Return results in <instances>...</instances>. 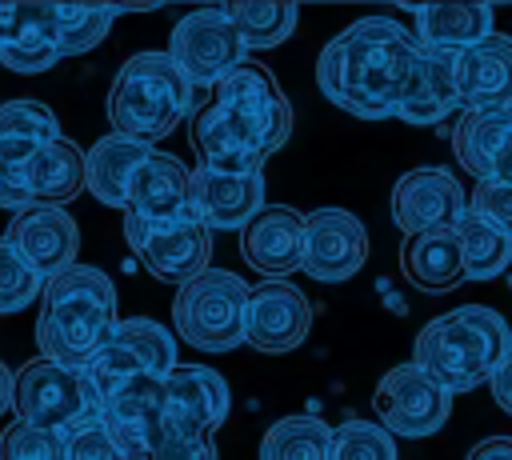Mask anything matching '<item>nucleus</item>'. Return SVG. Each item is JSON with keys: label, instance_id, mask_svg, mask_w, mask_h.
<instances>
[{"label": "nucleus", "instance_id": "obj_1", "mask_svg": "<svg viewBox=\"0 0 512 460\" xmlns=\"http://www.w3.org/2000/svg\"><path fill=\"white\" fill-rule=\"evenodd\" d=\"M416 56L420 44L404 24L388 16H364L320 48L316 84L336 108L360 120H384L396 116Z\"/></svg>", "mask_w": 512, "mask_h": 460}, {"label": "nucleus", "instance_id": "obj_2", "mask_svg": "<svg viewBox=\"0 0 512 460\" xmlns=\"http://www.w3.org/2000/svg\"><path fill=\"white\" fill-rule=\"evenodd\" d=\"M116 328V288L92 264H72L60 276L44 280L36 348L44 360L64 368H84L96 348Z\"/></svg>", "mask_w": 512, "mask_h": 460}, {"label": "nucleus", "instance_id": "obj_3", "mask_svg": "<svg viewBox=\"0 0 512 460\" xmlns=\"http://www.w3.org/2000/svg\"><path fill=\"white\" fill-rule=\"evenodd\" d=\"M512 348L508 320L484 304H460L416 332L412 364L448 392H472L492 380Z\"/></svg>", "mask_w": 512, "mask_h": 460}, {"label": "nucleus", "instance_id": "obj_4", "mask_svg": "<svg viewBox=\"0 0 512 460\" xmlns=\"http://www.w3.org/2000/svg\"><path fill=\"white\" fill-rule=\"evenodd\" d=\"M192 108V84L168 60V52H136L124 60L108 88V124L116 136L156 144Z\"/></svg>", "mask_w": 512, "mask_h": 460}, {"label": "nucleus", "instance_id": "obj_5", "mask_svg": "<svg viewBox=\"0 0 512 460\" xmlns=\"http://www.w3.org/2000/svg\"><path fill=\"white\" fill-rule=\"evenodd\" d=\"M12 412L16 420L64 440L68 432L100 420V392L84 368H64L56 360L36 356L16 372Z\"/></svg>", "mask_w": 512, "mask_h": 460}, {"label": "nucleus", "instance_id": "obj_6", "mask_svg": "<svg viewBox=\"0 0 512 460\" xmlns=\"http://www.w3.org/2000/svg\"><path fill=\"white\" fill-rule=\"evenodd\" d=\"M244 304L248 284L228 268H208L176 288L172 324L200 352H232L244 344Z\"/></svg>", "mask_w": 512, "mask_h": 460}, {"label": "nucleus", "instance_id": "obj_7", "mask_svg": "<svg viewBox=\"0 0 512 460\" xmlns=\"http://www.w3.org/2000/svg\"><path fill=\"white\" fill-rule=\"evenodd\" d=\"M212 104L256 144V152L264 160L272 152H280L292 132V108L264 64L244 60L228 80H220L212 88Z\"/></svg>", "mask_w": 512, "mask_h": 460}, {"label": "nucleus", "instance_id": "obj_8", "mask_svg": "<svg viewBox=\"0 0 512 460\" xmlns=\"http://www.w3.org/2000/svg\"><path fill=\"white\" fill-rule=\"evenodd\" d=\"M176 368V336L156 324V320H144V316H132V320H116V328L108 332V340L96 348V356L84 364L88 380L96 384L100 400L108 392H116L120 384L128 380H140V376H156L164 380L168 372Z\"/></svg>", "mask_w": 512, "mask_h": 460}, {"label": "nucleus", "instance_id": "obj_9", "mask_svg": "<svg viewBox=\"0 0 512 460\" xmlns=\"http://www.w3.org/2000/svg\"><path fill=\"white\" fill-rule=\"evenodd\" d=\"M248 48L224 8H192L168 36V60L192 88H216L244 64Z\"/></svg>", "mask_w": 512, "mask_h": 460}, {"label": "nucleus", "instance_id": "obj_10", "mask_svg": "<svg viewBox=\"0 0 512 460\" xmlns=\"http://www.w3.org/2000/svg\"><path fill=\"white\" fill-rule=\"evenodd\" d=\"M372 408L380 416V428L404 440H420L444 428V420L452 416V392L440 388L424 368L396 364L380 376L376 392H372Z\"/></svg>", "mask_w": 512, "mask_h": 460}, {"label": "nucleus", "instance_id": "obj_11", "mask_svg": "<svg viewBox=\"0 0 512 460\" xmlns=\"http://www.w3.org/2000/svg\"><path fill=\"white\" fill-rule=\"evenodd\" d=\"M124 236H128L132 256L156 280H168V284L184 288L188 280L208 272L212 232L196 216L192 220H176V224H144V220L124 212Z\"/></svg>", "mask_w": 512, "mask_h": 460}, {"label": "nucleus", "instance_id": "obj_12", "mask_svg": "<svg viewBox=\"0 0 512 460\" xmlns=\"http://www.w3.org/2000/svg\"><path fill=\"white\" fill-rule=\"evenodd\" d=\"M60 136V120L40 100H8L0 104V208H28L24 172L32 156Z\"/></svg>", "mask_w": 512, "mask_h": 460}, {"label": "nucleus", "instance_id": "obj_13", "mask_svg": "<svg viewBox=\"0 0 512 460\" xmlns=\"http://www.w3.org/2000/svg\"><path fill=\"white\" fill-rule=\"evenodd\" d=\"M232 396L216 368L208 364H176L164 376V432L208 440L228 420Z\"/></svg>", "mask_w": 512, "mask_h": 460}, {"label": "nucleus", "instance_id": "obj_14", "mask_svg": "<svg viewBox=\"0 0 512 460\" xmlns=\"http://www.w3.org/2000/svg\"><path fill=\"white\" fill-rule=\"evenodd\" d=\"M100 424L124 460H148L164 436V380L140 376L100 400Z\"/></svg>", "mask_w": 512, "mask_h": 460}, {"label": "nucleus", "instance_id": "obj_15", "mask_svg": "<svg viewBox=\"0 0 512 460\" xmlns=\"http://www.w3.org/2000/svg\"><path fill=\"white\" fill-rule=\"evenodd\" d=\"M368 260V232L344 208H316L304 216V260L300 268L320 284L352 280Z\"/></svg>", "mask_w": 512, "mask_h": 460}, {"label": "nucleus", "instance_id": "obj_16", "mask_svg": "<svg viewBox=\"0 0 512 460\" xmlns=\"http://www.w3.org/2000/svg\"><path fill=\"white\" fill-rule=\"evenodd\" d=\"M312 328V304L300 288H292L288 280H264L256 288H248V304H244V344H252L256 352H292L304 344Z\"/></svg>", "mask_w": 512, "mask_h": 460}, {"label": "nucleus", "instance_id": "obj_17", "mask_svg": "<svg viewBox=\"0 0 512 460\" xmlns=\"http://www.w3.org/2000/svg\"><path fill=\"white\" fill-rule=\"evenodd\" d=\"M468 212V196L448 168H412L392 184V220L400 232H444Z\"/></svg>", "mask_w": 512, "mask_h": 460}, {"label": "nucleus", "instance_id": "obj_18", "mask_svg": "<svg viewBox=\"0 0 512 460\" xmlns=\"http://www.w3.org/2000/svg\"><path fill=\"white\" fill-rule=\"evenodd\" d=\"M4 240L32 264V272L40 280H52L64 268H72L76 252H80L76 220L64 208H52V204H28V208L12 212V224L4 232Z\"/></svg>", "mask_w": 512, "mask_h": 460}, {"label": "nucleus", "instance_id": "obj_19", "mask_svg": "<svg viewBox=\"0 0 512 460\" xmlns=\"http://www.w3.org/2000/svg\"><path fill=\"white\" fill-rule=\"evenodd\" d=\"M128 216L144 224H176L192 220V168L168 152H156L136 168L128 188Z\"/></svg>", "mask_w": 512, "mask_h": 460}, {"label": "nucleus", "instance_id": "obj_20", "mask_svg": "<svg viewBox=\"0 0 512 460\" xmlns=\"http://www.w3.org/2000/svg\"><path fill=\"white\" fill-rule=\"evenodd\" d=\"M240 256L268 280H284L304 260V216L288 204H264L240 228Z\"/></svg>", "mask_w": 512, "mask_h": 460}, {"label": "nucleus", "instance_id": "obj_21", "mask_svg": "<svg viewBox=\"0 0 512 460\" xmlns=\"http://www.w3.org/2000/svg\"><path fill=\"white\" fill-rule=\"evenodd\" d=\"M460 112L512 108V36L492 32L480 44L452 52Z\"/></svg>", "mask_w": 512, "mask_h": 460}, {"label": "nucleus", "instance_id": "obj_22", "mask_svg": "<svg viewBox=\"0 0 512 460\" xmlns=\"http://www.w3.org/2000/svg\"><path fill=\"white\" fill-rule=\"evenodd\" d=\"M56 60V4H0V64L12 72H44Z\"/></svg>", "mask_w": 512, "mask_h": 460}, {"label": "nucleus", "instance_id": "obj_23", "mask_svg": "<svg viewBox=\"0 0 512 460\" xmlns=\"http://www.w3.org/2000/svg\"><path fill=\"white\" fill-rule=\"evenodd\" d=\"M192 208L196 220L212 228H244L264 208V176H224L212 168H192Z\"/></svg>", "mask_w": 512, "mask_h": 460}, {"label": "nucleus", "instance_id": "obj_24", "mask_svg": "<svg viewBox=\"0 0 512 460\" xmlns=\"http://www.w3.org/2000/svg\"><path fill=\"white\" fill-rule=\"evenodd\" d=\"M460 112V92H456V72H452V52H428L420 48L416 68L408 76V88L396 104V116L404 124H440L444 116Z\"/></svg>", "mask_w": 512, "mask_h": 460}, {"label": "nucleus", "instance_id": "obj_25", "mask_svg": "<svg viewBox=\"0 0 512 460\" xmlns=\"http://www.w3.org/2000/svg\"><path fill=\"white\" fill-rule=\"evenodd\" d=\"M148 156H152L148 144L108 132V136H100V140L84 152V188H88L100 204L128 212L132 176H136V168H140Z\"/></svg>", "mask_w": 512, "mask_h": 460}, {"label": "nucleus", "instance_id": "obj_26", "mask_svg": "<svg viewBox=\"0 0 512 460\" xmlns=\"http://www.w3.org/2000/svg\"><path fill=\"white\" fill-rule=\"evenodd\" d=\"M412 36L428 52H464L492 36V4H420Z\"/></svg>", "mask_w": 512, "mask_h": 460}, {"label": "nucleus", "instance_id": "obj_27", "mask_svg": "<svg viewBox=\"0 0 512 460\" xmlns=\"http://www.w3.org/2000/svg\"><path fill=\"white\" fill-rule=\"evenodd\" d=\"M192 144H196L200 168H212V172H224V176H256L260 164H264L256 144L216 104H208L192 116Z\"/></svg>", "mask_w": 512, "mask_h": 460}, {"label": "nucleus", "instance_id": "obj_28", "mask_svg": "<svg viewBox=\"0 0 512 460\" xmlns=\"http://www.w3.org/2000/svg\"><path fill=\"white\" fill-rule=\"evenodd\" d=\"M400 268H404L408 284L420 292H452L460 280H468L464 248H460L452 228L408 236L400 248Z\"/></svg>", "mask_w": 512, "mask_h": 460}, {"label": "nucleus", "instance_id": "obj_29", "mask_svg": "<svg viewBox=\"0 0 512 460\" xmlns=\"http://www.w3.org/2000/svg\"><path fill=\"white\" fill-rule=\"evenodd\" d=\"M24 188H28V200L32 204H52V208H64L72 196L84 192V152L56 136L52 144H44L28 172H24Z\"/></svg>", "mask_w": 512, "mask_h": 460}, {"label": "nucleus", "instance_id": "obj_30", "mask_svg": "<svg viewBox=\"0 0 512 460\" xmlns=\"http://www.w3.org/2000/svg\"><path fill=\"white\" fill-rule=\"evenodd\" d=\"M508 136H512V108L460 112V120L452 128V152L464 164V172H472L476 180H488Z\"/></svg>", "mask_w": 512, "mask_h": 460}, {"label": "nucleus", "instance_id": "obj_31", "mask_svg": "<svg viewBox=\"0 0 512 460\" xmlns=\"http://www.w3.org/2000/svg\"><path fill=\"white\" fill-rule=\"evenodd\" d=\"M332 452V428L320 416H280L264 440H260V460H328Z\"/></svg>", "mask_w": 512, "mask_h": 460}, {"label": "nucleus", "instance_id": "obj_32", "mask_svg": "<svg viewBox=\"0 0 512 460\" xmlns=\"http://www.w3.org/2000/svg\"><path fill=\"white\" fill-rule=\"evenodd\" d=\"M456 240L464 248V272L468 280H496L512 268V240L504 232H496L492 224H484L480 216L464 212L456 220Z\"/></svg>", "mask_w": 512, "mask_h": 460}, {"label": "nucleus", "instance_id": "obj_33", "mask_svg": "<svg viewBox=\"0 0 512 460\" xmlns=\"http://www.w3.org/2000/svg\"><path fill=\"white\" fill-rule=\"evenodd\" d=\"M224 12L232 16L240 40L248 52H264L276 48L292 36L296 28V4H276V0H240V4H224Z\"/></svg>", "mask_w": 512, "mask_h": 460}, {"label": "nucleus", "instance_id": "obj_34", "mask_svg": "<svg viewBox=\"0 0 512 460\" xmlns=\"http://www.w3.org/2000/svg\"><path fill=\"white\" fill-rule=\"evenodd\" d=\"M128 12V8H112V4H56V32H60V60L64 56H80L88 48H96L112 20Z\"/></svg>", "mask_w": 512, "mask_h": 460}, {"label": "nucleus", "instance_id": "obj_35", "mask_svg": "<svg viewBox=\"0 0 512 460\" xmlns=\"http://www.w3.org/2000/svg\"><path fill=\"white\" fill-rule=\"evenodd\" d=\"M328 460H400L396 436L384 432L376 420H344L332 428Z\"/></svg>", "mask_w": 512, "mask_h": 460}, {"label": "nucleus", "instance_id": "obj_36", "mask_svg": "<svg viewBox=\"0 0 512 460\" xmlns=\"http://www.w3.org/2000/svg\"><path fill=\"white\" fill-rule=\"evenodd\" d=\"M44 292V280L32 272V264L0 236V316L24 312Z\"/></svg>", "mask_w": 512, "mask_h": 460}, {"label": "nucleus", "instance_id": "obj_37", "mask_svg": "<svg viewBox=\"0 0 512 460\" xmlns=\"http://www.w3.org/2000/svg\"><path fill=\"white\" fill-rule=\"evenodd\" d=\"M0 460H60V440L24 420H12L0 432Z\"/></svg>", "mask_w": 512, "mask_h": 460}, {"label": "nucleus", "instance_id": "obj_38", "mask_svg": "<svg viewBox=\"0 0 512 460\" xmlns=\"http://www.w3.org/2000/svg\"><path fill=\"white\" fill-rule=\"evenodd\" d=\"M468 212L512 240V184L508 180H476V188L468 192Z\"/></svg>", "mask_w": 512, "mask_h": 460}, {"label": "nucleus", "instance_id": "obj_39", "mask_svg": "<svg viewBox=\"0 0 512 460\" xmlns=\"http://www.w3.org/2000/svg\"><path fill=\"white\" fill-rule=\"evenodd\" d=\"M60 460H124V456L112 444V436L104 432V424L92 420V424H84L60 440Z\"/></svg>", "mask_w": 512, "mask_h": 460}, {"label": "nucleus", "instance_id": "obj_40", "mask_svg": "<svg viewBox=\"0 0 512 460\" xmlns=\"http://www.w3.org/2000/svg\"><path fill=\"white\" fill-rule=\"evenodd\" d=\"M148 460H216V448H212V440H188V436L164 432Z\"/></svg>", "mask_w": 512, "mask_h": 460}, {"label": "nucleus", "instance_id": "obj_41", "mask_svg": "<svg viewBox=\"0 0 512 460\" xmlns=\"http://www.w3.org/2000/svg\"><path fill=\"white\" fill-rule=\"evenodd\" d=\"M488 388H492V400H496V408H504V412L512 416V348H508V356L500 360V368L492 372Z\"/></svg>", "mask_w": 512, "mask_h": 460}, {"label": "nucleus", "instance_id": "obj_42", "mask_svg": "<svg viewBox=\"0 0 512 460\" xmlns=\"http://www.w3.org/2000/svg\"><path fill=\"white\" fill-rule=\"evenodd\" d=\"M464 460H512V436H488V440L472 444V452Z\"/></svg>", "mask_w": 512, "mask_h": 460}, {"label": "nucleus", "instance_id": "obj_43", "mask_svg": "<svg viewBox=\"0 0 512 460\" xmlns=\"http://www.w3.org/2000/svg\"><path fill=\"white\" fill-rule=\"evenodd\" d=\"M488 180H508L512 184V136L504 140V148H500V156H496V164H492V176Z\"/></svg>", "mask_w": 512, "mask_h": 460}, {"label": "nucleus", "instance_id": "obj_44", "mask_svg": "<svg viewBox=\"0 0 512 460\" xmlns=\"http://www.w3.org/2000/svg\"><path fill=\"white\" fill-rule=\"evenodd\" d=\"M12 388H16V376L8 372V364H0V416L12 408Z\"/></svg>", "mask_w": 512, "mask_h": 460}]
</instances>
